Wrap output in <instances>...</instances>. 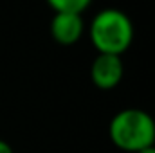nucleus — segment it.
<instances>
[{
  "label": "nucleus",
  "mask_w": 155,
  "mask_h": 153,
  "mask_svg": "<svg viewBox=\"0 0 155 153\" xmlns=\"http://www.w3.org/2000/svg\"><path fill=\"white\" fill-rule=\"evenodd\" d=\"M134 34L135 29L130 16L117 7L101 9L92 18L88 29V36L94 49L99 54H112V56H123L130 49Z\"/></svg>",
  "instance_id": "obj_1"
},
{
  "label": "nucleus",
  "mask_w": 155,
  "mask_h": 153,
  "mask_svg": "<svg viewBox=\"0 0 155 153\" xmlns=\"http://www.w3.org/2000/svg\"><path fill=\"white\" fill-rule=\"evenodd\" d=\"M108 135L117 150L137 153L153 146L155 119L141 108H124L112 117Z\"/></svg>",
  "instance_id": "obj_2"
},
{
  "label": "nucleus",
  "mask_w": 155,
  "mask_h": 153,
  "mask_svg": "<svg viewBox=\"0 0 155 153\" xmlns=\"http://www.w3.org/2000/svg\"><path fill=\"white\" fill-rule=\"evenodd\" d=\"M124 65L121 56L97 54L90 65V79L99 90H112L121 83Z\"/></svg>",
  "instance_id": "obj_3"
},
{
  "label": "nucleus",
  "mask_w": 155,
  "mask_h": 153,
  "mask_svg": "<svg viewBox=\"0 0 155 153\" xmlns=\"http://www.w3.org/2000/svg\"><path fill=\"white\" fill-rule=\"evenodd\" d=\"M85 33L83 16L78 13H54L51 22V34L60 45H74Z\"/></svg>",
  "instance_id": "obj_4"
},
{
  "label": "nucleus",
  "mask_w": 155,
  "mask_h": 153,
  "mask_svg": "<svg viewBox=\"0 0 155 153\" xmlns=\"http://www.w3.org/2000/svg\"><path fill=\"white\" fill-rule=\"evenodd\" d=\"M47 4L54 9V13H78L81 15L92 0H47Z\"/></svg>",
  "instance_id": "obj_5"
},
{
  "label": "nucleus",
  "mask_w": 155,
  "mask_h": 153,
  "mask_svg": "<svg viewBox=\"0 0 155 153\" xmlns=\"http://www.w3.org/2000/svg\"><path fill=\"white\" fill-rule=\"evenodd\" d=\"M0 153H15L13 148H11V144L7 141H4V139H0Z\"/></svg>",
  "instance_id": "obj_6"
},
{
  "label": "nucleus",
  "mask_w": 155,
  "mask_h": 153,
  "mask_svg": "<svg viewBox=\"0 0 155 153\" xmlns=\"http://www.w3.org/2000/svg\"><path fill=\"white\" fill-rule=\"evenodd\" d=\"M137 153H155V146H150V148H144V150H141V151Z\"/></svg>",
  "instance_id": "obj_7"
},
{
  "label": "nucleus",
  "mask_w": 155,
  "mask_h": 153,
  "mask_svg": "<svg viewBox=\"0 0 155 153\" xmlns=\"http://www.w3.org/2000/svg\"><path fill=\"white\" fill-rule=\"evenodd\" d=\"M153 146H155V142H153Z\"/></svg>",
  "instance_id": "obj_8"
}]
</instances>
